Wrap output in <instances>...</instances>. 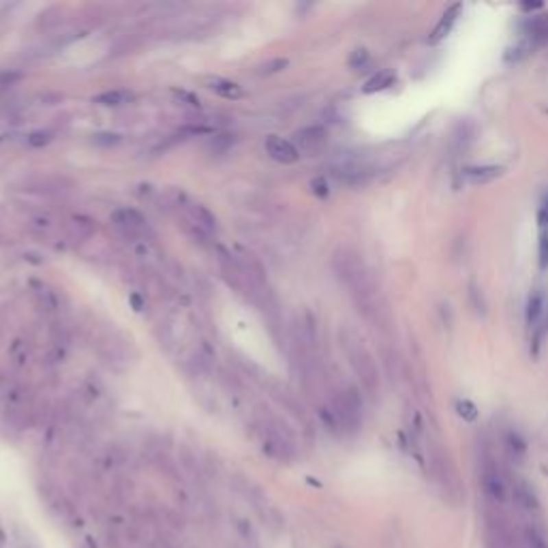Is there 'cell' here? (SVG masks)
<instances>
[{
  "label": "cell",
  "mask_w": 548,
  "mask_h": 548,
  "mask_svg": "<svg viewBox=\"0 0 548 548\" xmlns=\"http://www.w3.org/2000/svg\"><path fill=\"white\" fill-rule=\"evenodd\" d=\"M337 270L339 276L345 281V285L353 294V298L358 300V305L362 311H377L375 309V285L370 281V274L366 272L364 263L356 257L343 253L337 257Z\"/></svg>",
  "instance_id": "cell-1"
},
{
  "label": "cell",
  "mask_w": 548,
  "mask_h": 548,
  "mask_svg": "<svg viewBox=\"0 0 548 548\" xmlns=\"http://www.w3.org/2000/svg\"><path fill=\"white\" fill-rule=\"evenodd\" d=\"M480 484H482V492L490 505L499 508L508 501L510 497V488L512 482L508 480V475L503 471V467L495 461L492 456H484L482 458V471H480Z\"/></svg>",
  "instance_id": "cell-2"
},
{
  "label": "cell",
  "mask_w": 548,
  "mask_h": 548,
  "mask_svg": "<svg viewBox=\"0 0 548 548\" xmlns=\"http://www.w3.org/2000/svg\"><path fill=\"white\" fill-rule=\"evenodd\" d=\"M343 347L347 351V358H349L351 366L356 368V373L360 375L362 383L366 385V390H375V385H377L375 362H373V358H370V353L366 351V347L362 345V341L353 332H345L343 334Z\"/></svg>",
  "instance_id": "cell-3"
},
{
  "label": "cell",
  "mask_w": 548,
  "mask_h": 548,
  "mask_svg": "<svg viewBox=\"0 0 548 548\" xmlns=\"http://www.w3.org/2000/svg\"><path fill=\"white\" fill-rule=\"evenodd\" d=\"M330 418H332L334 429H343V431L358 429L360 418H362V401L353 388H349L347 392H343L337 401H334Z\"/></svg>",
  "instance_id": "cell-4"
},
{
  "label": "cell",
  "mask_w": 548,
  "mask_h": 548,
  "mask_svg": "<svg viewBox=\"0 0 548 548\" xmlns=\"http://www.w3.org/2000/svg\"><path fill=\"white\" fill-rule=\"evenodd\" d=\"M294 148L298 150L300 156H313V154H320L326 144H328V133L324 127H305L294 133V139H291Z\"/></svg>",
  "instance_id": "cell-5"
},
{
  "label": "cell",
  "mask_w": 548,
  "mask_h": 548,
  "mask_svg": "<svg viewBox=\"0 0 548 548\" xmlns=\"http://www.w3.org/2000/svg\"><path fill=\"white\" fill-rule=\"evenodd\" d=\"M114 225L118 227L120 234H125L127 238H139L146 234V221L139 215L137 210L131 208H122L114 212Z\"/></svg>",
  "instance_id": "cell-6"
},
{
  "label": "cell",
  "mask_w": 548,
  "mask_h": 548,
  "mask_svg": "<svg viewBox=\"0 0 548 548\" xmlns=\"http://www.w3.org/2000/svg\"><path fill=\"white\" fill-rule=\"evenodd\" d=\"M510 497L512 501L516 503V508L525 514H538L540 512V499L534 490V486L525 482V480H512V488H510Z\"/></svg>",
  "instance_id": "cell-7"
},
{
  "label": "cell",
  "mask_w": 548,
  "mask_h": 548,
  "mask_svg": "<svg viewBox=\"0 0 548 548\" xmlns=\"http://www.w3.org/2000/svg\"><path fill=\"white\" fill-rule=\"evenodd\" d=\"M266 152L270 154V158H274L276 163H283V165H289V163H296L300 154L298 150L294 148L291 141L283 139L278 135H270L266 139Z\"/></svg>",
  "instance_id": "cell-8"
},
{
  "label": "cell",
  "mask_w": 548,
  "mask_h": 548,
  "mask_svg": "<svg viewBox=\"0 0 548 548\" xmlns=\"http://www.w3.org/2000/svg\"><path fill=\"white\" fill-rule=\"evenodd\" d=\"M234 527H236V534H238V538L242 540L244 548H263L261 538H259V532H257L255 525H253L249 519L236 516V519H234Z\"/></svg>",
  "instance_id": "cell-9"
},
{
  "label": "cell",
  "mask_w": 548,
  "mask_h": 548,
  "mask_svg": "<svg viewBox=\"0 0 548 548\" xmlns=\"http://www.w3.org/2000/svg\"><path fill=\"white\" fill-rule=\"evenodd\" d=\"M465 178L471 182V184H486L495 178H499L503 174V167H497V165H482V167H467L465 171Z\"/></svg>",
  "instance_id": "cell-10"
},
{
  "label": "cell",
  "mask_w": 548,
  "mask_h": 548,
  "mask_svg": "<svg viewBox=\"0 0 548 548\" xmlns=\"http://www.w3.org/2000/svg\"><path fill=\"white\" fill-rule=\"evenodd\" d=\"M544 313V291L542 289H534L529 294L527 300V309H525V320L529 328H536V324L540 322V317Z\"/></svg>",
  "instance_id": "cell-11"
},
{
  "label": "cell",
  "mask_w": 548,
  "mask_h": 548,
  "mask_svg": "<svg viewBox=\"0 0 548 548\" xmlns=\"http://www.w3.org/2000/svg\"><path fill=\"white\" fill-rule=\"evenodd\" d=\"M461 5H452L444 15H441V20H439V24L435 26V30H433V37H431V43H437V41H441L444 37H448V32L452 30V26L456 24V17H458V13H461Z\"/></svg>",
  "instance_id": "cell-12"
},
{
  "label": "cell",
  "mask_w": 548,
  "mask_h": 548,
  "mask_svg": "<svg viewBox=\"0 0 548 548\" xmlns=\"http://www.w3.org/2000/svg\"><path fill=\"white\" fill-rule=\"evenodd\" d=\"M208 84V88L210 91H215L219 97H223V99H242L244 97V93H242V88L238 86V84H234V82H229V80H223V78H212V80H208L206 82Z\"/></svg>",
  "instance_id": "cell-13"
},
{
  "label": "cell",
  "mask_w": 548,
  "mask_h": 548,
  "mask_svg": "<svg viewBox=\"0 0 548 548\" xmlns=\"http://www.w3.org/2000/svg\"><path fill=\"white\" fill-rule=\"evenodd\" d=\"M521 542H523V548H548V540H546V536L540 532L538 527H534V525H527V527L523 529Z\"/></svg>",
  "instance_id": "cell-14"
},
{
  "label": "cell",
  "mask_w": 548,
  "mask_h": 548,
  "mask_svg": "<svg viewBox=\"0 0 548 548\" xmlns=\"http://www.w3.org/2000/svg\"><path fill=\"white\" fill-rule=\"evenodd\" d=\"M505 452H508V456H510L514 463H521V461H523V458H525V452H527V446H525V441L521 439V435H516V433H508V437H505Z\"/></svg>",
  "instance_id": "cell-15"
},
{
  "label": "cell",
  "mask_w": 548,
  "mask_h": 548,
  "mask_svg": "<svg viewBox=\"0 0 548 548\" xmlns=\"http://www.w3.org/2000/svg\"><path fill=\"white\" fill-rule=\"evenodd\" d=\"M189 212H191L193 223H195L198 227H202V229H206V232H212V229L217 227L215 217H212L204 206H195V204H193V206L189 208Z\"/></svg>",
  "instance_id": "cell-16"
},
{
  "label": "cell",
  "mask_w": 548,
  "mask_h": 548,
  "mask_svg": "<svg viewBox=\"0 0 548 548\" xmlns=\"http://www.w3.org/2000/svg\"><path fill=\"white\" fill-rule=\"evenodd\" d=\"M394 82V75L390 73V71H379V73L375 78H370L364 86V93H377V91H383V88L388 86H392Z\"/></svg>",
  "instance_id": "cell-17"
},
{
  "label": "cell",
  "mask_w": 548,
  "mask_h": 548,
  "mask_svg": "<svg viewBox=\"0 0 548 548\" xmlns=\"http://www.w3.org/2000/svg\"><path fill=\"white\" fill-rule=\"evenodd\" d=\"M527 28H529V34H532L534 39H538V41H548V17H546V15H542V17H534V20H529Z\"/></svg>",
  "instance_id": "cell-18"
},
{
  "label": "cell",
  "mask_w": 548,
  "mask_h": 548,
  "mask_svg": "<svg viewBox=\"0 0 548 548\" xmlns=\"http://www.w3.org/2000/svg\"><path fill=\"white\" fill-rule=\"evenodd\" d=\"M129 99H131V95L122 93V91H108V93L95 97V101L101 103V105H122V103H127Z\"/></svg>",
  "instance_id": "cell-19"
},
{
  "label": "cell",
  "mask_w": 548,
  "mask_h": 548,
  "mask_svg": "<svg viewBox=\"0 0 548 548\" xmlns=\"http://www.w3.org/2000/svg\"><path fill=\"white\" fill-rule=\"evenodd\" d=\"M456 409H458V416L469 420V422H473L475 418H478V409H475V405L469 403V401H458Z\"/></svg>",
  "instance_id": "cell-20"
},
{
  "label": "cell",
  "mask_w": 548,
  "mask_h": 548,
  "mask_svg": "<svg viewBox=\"0 0 548 548\" xmlns=\"http://www.w3.org/2000/svg\"><path fill=\"white\" fill-rule=\"evenodd\" d=\"M283 67H287V60H285V58H274V60H270L268 64H263V67L259 69V73H261V75H270V73H276V71H281Z\"/></svg>",
  "instance_id": "cell-21"
},
{
  "label": "cell",
  "mask_w": 548,
  "mask_h": 548,
  "mask_svg": "<svg viewBox=\"0 0 548 548\" xmlns=\"http://www.w3.org/2000/svg\"><path fill=\"white\" fill-rule=\"evenodd\" d=\"M234 139H229V135H219V137H215L210 141V148L215 150V152H223L229 144H232Z\"/></svg>",
  "instance_id": "cell-22"
},
{
  "label": "cell",
  "mask_w": 548,
  "mask_h": 548,
  "mask_svg": "<svg viewBox=\"0 0 548 548\" xmlns=\"http://www.w3.org/2000/svg\"><path fill=\"white\" fill-rule=\"evenodd\" d=\"M366 60H368V54H366L364 49H358V51H353V56L349 58V64L351 67H362Z\"/></svg>",
  "instance_id": "cell-23"
},
{
  "label": "cell",
  "mask_w": 548,
  "mask_h": 548,
  "mask_svg": "<svg viewBox=\"0 0 548 548\" xmlns=\"http://www.w3.org/2000/svg\"><path fill=\"white\" fill-rule=\"evenodd\" d=\"M313 187H315V193H320V195H328V184H326L322 178H320V180H315Z\"/></svg>",
  "instance_id": "cell-24"
},
{
  "label": "cell",
  "mask_w": 548,
  "mask_h": 548,
  "mask_svg": "<svg viewBox=\"0 0 548 548\" xmlns=\"http://www.w3.org/2000/svg\"><path fill=\"white\" fill-rule=\"evenodd\" d=\"M5 546H7V532H5L3 521H0V548H5Z\"/></svg>",
  "instance_id": "cell-25"
}]
</instances>
